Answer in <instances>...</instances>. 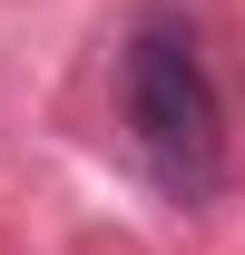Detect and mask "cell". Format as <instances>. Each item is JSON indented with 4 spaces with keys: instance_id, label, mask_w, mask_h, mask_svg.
Here are the masks:
<instances>
[{
    "instance_id": "cell-1",
    "label": "cell",
    "mask_w": 245,
    "mask_h": 255,
    "mask_svg": "<svg viewBox=\"0 0 245 255\" xmlns=\"http://www.w3.org/2000/svg\"><path fill=\"white\" fill-rule=\"evenodd\" d=\"M127 128H137V157L177 206H206L226 187V108H216L206 49L177 10H137L127 30Z\"/></svg>"
}]
</instances>
